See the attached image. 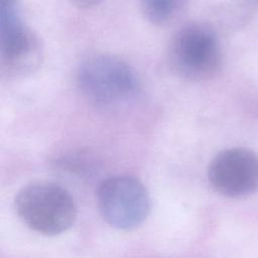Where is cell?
Listing matches in <instances>:
<instances>
[{"label":"cell","instance_id":"1","mask_svg":"<svg viewBox=\"0 0 258 258\" xmlns=\"http://www.w3.org/2000/svg\"><path fill=\"white\" fill-rule=\"evenodd\" d=\"M76 83L82 95L102 108H116L132 101L139 91L133 68L110 53H93L81 60Z\"/></svg>","mask_w":258,"mask_h":258},{"label":"cell","instance_id":"2","mask_svg":"<svg viewBox=\"0 0 258 258\" xmlns=\"http://www.w3.org/2000/svg\"><path fill=\"white\" fill-rule=\"evenodd\" d=\"M14 208L23 224L44 236L68 231L77 218V206L71 192L48 180L31 181L22 186L15 196Z\"/></svg>","mask_w":258,"mask_h":258},{"label":"cell","instance_id":"3","mask_svg":"<svg viewBox=\"0 0 258 258\" xmlns=\"http://www.w3.org/2000/svg\"><path fill=\"white\" fill-rule=\"evenodd\" d=\"M168 61L172 71L189 81H205L220 70L222 55L216 32L199 23L184 25L170 40Z\"/></svg>","mask_w":258,"mask_h":258},{"label":"cell","instance_id":"4","mask_svg":"<svg viewBox=\"0 0 258 258\" xmlns=\"http://www.w3.org/2000/svg\"><path fill=\"white\" fill-rule=\"evenodd\" d=\"M1 70L13 78L36 72L43 59L39 37L25 23L17 0L0 1Z\"/></svg>","mask_w":258,"mask_h":258},{"label":"cell","instance_id":"5","mask_svg":"<svg viewBox=\"0 0 258 258\" xmlns=\"http://www.w3.org/2000/svg\"><path fill=\"white\" fill-rule=\"evenodd\" d=\"M103 219L112 227L132 230L147 219L151 202L145 185L131 175H114L105 179L97 191Z\"/></svg>","mask_w":258,"mask_h":258},{"label":"cell","instance_id":"6","mask_svg":"<svg viewBox=\"0 0 258 258\" xmlns=\"http://www.w3.org/2000/svg\"><path fill=\"white\" fill-rule=\"evenodd\" d=\"M208 178L223 196L240 198L251 195L258 189V156L242 147L222 150L211 160Z\"/></svg>","mask_w":258,"mask_h":258},{"label":"cell","instance_id":"7","mask_svg":"<svg viewBox=\"0 0 258 258\" xmlns=\"http://www.w3.org/2000/svg\"><path fill=\"white\" fill-rule=\"evenodd\" d=\"M182 4L183 0H140V9L149 23L163 26L176 17Z\"/></svg>","mask_w":258,"mask_h":258},{"label":"cell","instance_id":"8","mask_svg":"<svg viewBox=\"0 0 258 258\" xmlns=\"http://www.w3.org/2000/svg\"><path fill=\"white\" fill-rule=\"evenodd\" d=\"M71 4L80 9H89L101 4L104 0H69Z\"/></svg>","mask_w":258,"mask_h":258}]
</instances>
